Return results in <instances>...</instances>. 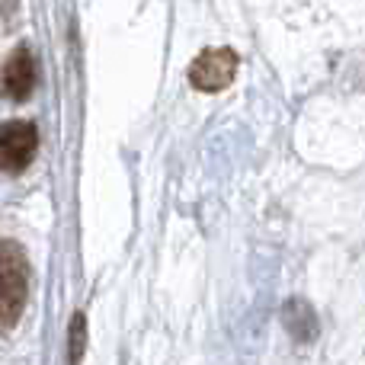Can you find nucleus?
I'll use <instances>...</instances> for the list:
<instances>
[{
  "mask_svg": "<svg viewBox=\"0 0 365 365\" xmlns=\"http://www.w3.org/2000/svg\"><path fill=\"white\" fill-rule=\"evenodd\" d=\"M240 58L234 48H205L199 51L192 64H189V83H192L199 93H218V90L231 87V81L237 77Z\"/></svg>",
  "mask_w": 365,
  "mask_h": 365,
  "instance_id": "obj_1",
  "label": "nucleus"
},
{
  "mask_svg": "<svg viewBox=\"0 0 365 365\" xmlns=\"http://www.w3.org/2000/svg\"><path fill=\"white\" fill-rule=\"evenodd\" d=\"M38 151V128L26 119L0 125V173H23Z\"/></svg>",
  "mask_w": 365,
  "mask_h": 365,
  "instance_id": "obj_2",
  "label": "nucleus"
},
{
  "mask_svg": "<svg viewBox=\"0 0 365 365\" xmlns=\"http://www.w3.org/2000/svg\"><path fill=\"white\" fill-rule=\"evenodd\" d=\"M36 83H38V68H36V58H32V48L19 45L0 64V96L10 103H26L36 93Z\"/></svg>",
  "mask_w": 365,
  "mask_h": 365,
  "instance_id": "obj_3",
  "label": "nucleus"
},
{
  "mask_svg": "<svg viewBox=\"0 0 365 365\" xmlns=\"http://www.w3.org/2000/svg\"><path fill=\"white\" fill-rule=\"evenodd\" d=\"M0 282L29 289V259H26L23 247L6 237H0Z\"/></svg>",
  "mask_w": 365,
  "mask_h": 365,
  "instance_id": "obj_4",
  "label": "nucleus"
},
{
  "mask_svg": "<svg viewBox=\"0 0 365 365\" xmlns=\"http://www.w3.org/2000/svg\"><path fill=\"white\" fill-rule=\"evenodd\" d=\"M282 321H285V327H289V334L295 336V340L311 343L317 336V317H314V311H311L304 302H289V304H285V308H282Z\"/></svg>",
  "mask_w": 365,
  "mask_h": 365,
  "instance_id": "obj_5",
  "label": "nucleus"
},
{
  "mask_svg": "<svg viewBox=\"0 0 365 365\" xmlns=\"http://www.w3.org/2000/svg\"><path fill=\"white\" fill-rule=\"evenodd\" d=\"M26 295H29V289L0 282V334L10 330L13 324L19 321V314H23V308H26Z\"/></svg>",
  "mask_w": 365,
  "mask_h": 365,
  "instance_id": "obj_6",
  "label": "nucleus"
},
{
  "mask_svg": "<svg viewBox=\"0 0 365 365\" xmlns=\"http://www.w3.org/2000/svg\"><path fill=\"white\" fill-rule=\"evenodd\" d=\"M87 321H83V314L77 311L74 321H71V359L81 362L83 359V343H87Z\"/></svg>",
  "mask_w": 365,
  "mask_h": 365,
  "instance_id": "obj_7",
  "label": "nucleus"
}]
</instances>
